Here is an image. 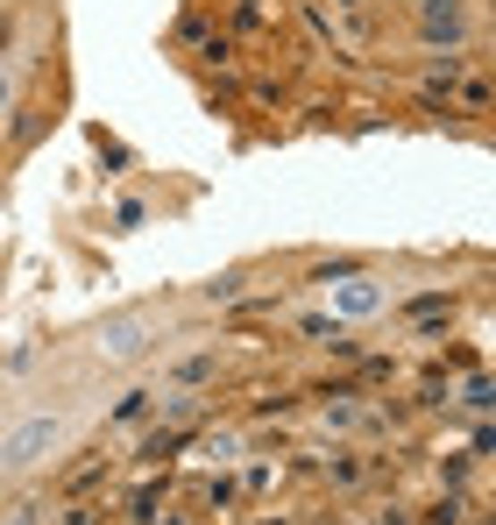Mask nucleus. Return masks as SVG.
Instances as JSON below:
<instances>
[{
  "instance_id": "f257e3e1",
  "label": "nucleus",
  "mask_w": 496,
  "mask_h": 525,
  "mask_svg": "<svg viewBox=\"0 0 496 525\" xmlns=\"http://www.w3.org/2000/svg\"><path fill=\"white\" fill-rule=\"evenodd\" d=\"M57 440H64V419H57V412H36V419H21L0 440V461H7V469H36Z\"/></svg>"
},
{
  "instance_id": "6e6552de",
  "label": "nucleus",
  "mask_w": 496,
  "mask_h": 525,
  "mask_svg": "<svg viewBox=\"0 0 496 525\" xmlns=\"http://www.w3.org/2000/svg\"><path fill=\"white\" fill-rule=\"evenodd\" d=\"M142 220H149L142 199H113V227H121V234H128V227H142Z\"/></svg>"
},
{
  "instance_id": "9d476101",
  "label": "nucleus",
  "mask_w": 496,
  "mask_h": 525,
  "mask_svg": "<svg viewBox=\"0 0 496 525\" xmlns=\"http://www.w3.org/2000/svg\"><path fill=\"white\" fill-rule=\"evenodd\" d=\"M461 405H468V412H490V377H475V384L461 391Z\"/></svg>"
},
{
  "instance_id": "20e7f679",
  "label": "nucleus",
  "mask_w": 496,
  "mask_h": 525,
  "mask_svg": "<svg viewBox=\"0 0 496 525\" xmlns=\"http://www.w3.org/2000/svg\"><path fill=\"white\" fill-rule=\"evenodd\" d=\"M149 412H156V391H128V398L106 412V426H142Z\"/></svg>"
},
{
  "instance_id": "f03ea898",
  "label": "nucleus",
  "mask_w": 496,
  "mask_h": 525,
  "mask_svg": "<svg viewBox=\"0 0 496 525\" xmlns=\"http://www.w3.org/2000/svg\"><path fill=\"white\" fill-rule=\"evenodd\" d=\"M376 306H383V284H369V277H355V284L333 292V313H348V319H369Z\"/></svg>"
},
{
  "instance_id": "39448f33",
  "label": "nucleus",
  "mask_w": 496,
  "mask_h": 525,
  "mask_svg": "<svg viewBox=\"0 0 496 525\" xmlns=\"http://www.w3.org/2000/svg\"><path fill=\"white\" fill-rule=\"evenodd\" d=\"M178 447H185V426H156V433L142 440V461H171Z\"/></svg>"
},
{
  "instance_id": "ddd939ff",
  "label": "nucleus",
  "mask_w": 496,
  "mask_h": 525,
  "mask_svg": "<svg viewBox=\"0 0 496 525\" xmlns=\"http://www.w3.org/2000/svg\"><path fill=\"white\" fill-rule=\"evenodd\" d=\"M36 519H43V504H21V512H14L7 525H36Z\"/></svg>"
},
{
  "instance_id": "0eeeda50",
  "label": "nucleus",
  "mask_w": 496,
  "mask_h": 525,
  "mask_svg": "<svg viewBox=\"0 0 496 525\" xmlns=\"http://www.w3.org/2000/svg\"><path fill=\"white\" fill-rule=\"evenodd\" d=\"M454 29H461V7L454 0H433L425 7V36H454Z\"/></svg>"
},
{
  "instance_id": "f8f14e48",
  "label": "nucleus",
  "mask_w": 496,
  "mask_h": 525,
  "mask_svg": "<svg viewBox=\"0 0 496 525\" xmlns=\"http://www.w3.org/2000/svg\"><path fill=\"white\" fill-rule=\"evenodd\" d=\"M64 525H93V504H71V512H64Z\"/></svg>"
},
{
  "instance_id": "1a4fd4ad",
  "label": "nucleus",
  "mask_w": 496,
  "mask_h": 525,
  "mask_svg": "<svg viewBox=\"0 0 496 525\" xmlns=\"http://www.w3.org/2000/svg\"><path fill=\"white\" fill-rule=\"evenodd\" d=\"M206 299H213V306H220V299H241V270H227V277H213V284H206Z\"/></svg>"
},
{
  "instance_id": "9b49d317",
  "label": "nucleus",
  "mask_w": 496,
  "mask_h": 525,
  "mask_svg": "<svg viewBox=\"0 0 496 525\" xmlns=\"http://www.w3.org/2000/svg\"><path fill=\"white\" fill-rule=\"evenodd\" d=\"M425 519H433V525H461V504H454V497H447V504H433V512H425Z\"/></svg>"
},
{
  "instance_id": "423d86ee",
  "label": "nucleus",
  "mask_w": 496,
  "mask_h": 525,
  "mask_svg": "<svg viewBox=\"0 0 496 525\" xmlns=\"http://www.w3.org/2000/svg\"><path fill=\"white\" fill-rule=\"evenodd\" d=\"M171 377H178V384H213V377H220V355H185Z\"/></svg>"
},
{
  "instance_id": "7ed1b4c3",
  "label": "nucleus",
  "mask_w": 496,
  "mask_h": 525,
  "mask_svg": "<svg viewBox=\"0 0 496 525\" xmlns=\"http://www.w3.org/2000/svg\"><path fill=\"white\" fill-rule=\"evenodd\" d=\"M99 355H142V319H113V326H99Z\"/></svg>"
},
{
  "instance_id": "4468645a",
  "label": "nucleus",
  "mask_w": 496,
  "mask_h": 525,
  "mask_svg": "<svg viewBox=\"0 0 496 525\" xmlns=\"http://www.w3.org/2000/svg\"><path fill=\"white\" fill-rule=\"evenodd\" d=\"M7 106H14V79L0 72V114H7Z\"/></svg>"
}]
</instances>
